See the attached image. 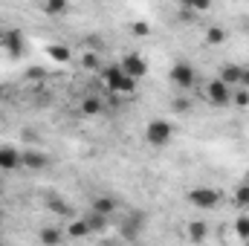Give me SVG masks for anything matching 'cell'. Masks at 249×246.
<instances>
[{"label":"cell","mask_w":249,"mask_h":246,"mask_svg":"<svg viewBox=\"0 0 249 246\" xmlns=\"http://www.w3.org/2000/svg\"><path fill=\"white\" fill-rule=\"evenodd\" d=\"M102 78H105L107 90H113V93H136V81L124 75V70L119 67V64L102 67Z\"/></svg>","instance_id":"obj_1"},{"label":"cell","mask_w":249,"mask_h":246,"mask_svg":"<svg viewBox=\"0 0 249 246\" xmlns=\"http://www.w3.org/2000/svg\"><path fill=\"white\" fill-rule=\"evenodd\" d=\"M174 139V124L168 119H151L145 127V142L154 145V148H165L168 142Z\"/></svg>","instance_id":"obj_2"},{"label":"cell","mask_w":249,"mask_h":246,"mask_svg":"<svg viewBox=\"0 0 249 246\" xmlns=\"http://www.w3.org/2000/svg\"><path fill=\"white\" fill-rule=\"evenodd\" d=\"M220 200H223L220 188H212V185H197V188L188 191V203L194 209H214Z\"/></svg>","instance_id":"obj_3"},{"label":"cell","mask_w":249,"mask_h":246,"mask_svg":"<svg viewBox=\"0 0 249 246\" xmlns=\"http://www.w3.org/2000/svg\"><path fill=\"white\" fill-rule=\"evenodd\" d=\"M206 99H209V105H214V107H226V105H232V87L223 84L220 78H212V81L206 84Z\"/></svg>","instance_id":"obj_4"},{"label":"cell","mask_w":249,"mask_h":246,"mask_svg":"<svg viewBox=\"0 0 249 246\" xmlns=\"http://www.w3.org/2000/svg\"><path fill=\"white\" fill-rule=\"evenodd\" d=\"M168 78H171V84H177L180 90H191V87L197 84V70H194L191 64L180 61V64H174V67H171Z\"/></svg>","instance_id":"obj_5"},{"label":"cell","mask_w":249,"mask_h":246,"mask_svg":"<svg viewBox=\"0 0 249 246\" xmlns=\"http://www.w3.org/2000/svg\"><path fill=\"white\" fill-rule=\"evenodd\" d=\"M119 67L124 70V75H127V78H133V81H139V78H145V75H148V61H145L139 53H127L122 61H119Z\"/></svg>","instance_id":"obj_6"},{"label":"cell","mask_w":249,"mask_h":246,"mask_svg":"<svg viewBox=\"0 0 249 246\" xmlns=\"http://www.w3.org/2000/svg\"><path fill=\"white\" fill-rule=\"evenodd\" d=\"M142 226H145V214L142 211H130L127 214V220H122V238L124 241H136L139 238V232H142Z\"/></svg>","instance_id":"obj_7"},{"label":"cell","mask_w":249,"mask_h":246,"mask_svg":"<svg viewBox=\"0 0 249 246\" xmlns=\"http://www.w3.org/2000/svg\"><path fill=\"white\" fill-rule=\"evenodd\" d=\"M3 47H6V53H9L12 58H20V55L26 53V41H23V35H20L18 29L3 32Z\"/></svg>","instance_id":"obj_8"},{"label":"cell","mask_w":249,"mask_h":246,"mask_svg":"<svg viewBox=\"0 0 249 246\" xmlns=\"http://www.w3.org/2000/svg\"><path fill=\"white\" fill-rule=\"evenodd\" d=\"M23 165V154L12 145H0V171H15Z\"/></svg>","instance_id":"obj_9"},{"label":"cell","mask_w":249,"mask_h":246,"mask_svg":"<svg viewBox=\"0 0 249 246\" xmlns=\"http://www.w3.org/2000/svg\"><path fill=\"white\" fill-rule=\"evenodd\" d=\"M241 72H244L241 64H223V67H220V81L229 84V87H232V84H241Z\"/></svg>","instance_id":"obj_10"},{"label":"cell","mask_w":249,"mask_h":246,"mask_svg":"<svg viewBox=\"0 0 249 246\" xmlns=\"http://www.w3.org/2000/svg\"><path fill=\"white\" fill-rule=\"evenodd\" d=\"M47 162H50V157H47V154H41V151H26V154H23V165H26V168H32V171L47 168Z\"/></svg>","instance_id":"obj_11"},{"label":"cell","mask_w":249,"mask_h":246,"mask_svg":"<svg viewBox=\"0 0 249 246\" xmlns=\"http://www.w3.org/2000/svg\"><path fill=\"white\" fill-rule=\"evenodd\" d=\"M90 211H96V214H102V217H110V214L116 211V200H110V197H96L93 206H90Z\"/></svg>","instance_id":"obj_12"},{"label":"cell","mask_w":249,"mask_h":246,"mask_svg":"<svg viewBox=\"0 0 249 246\" xmlns=\"http://www.w3.org/2000/svg\"><path fill=\"white\" fill-rule=\"evenodd\" d=\"M38 238H41V244L44 246H58L64 241V232L61 229H55V226H44V229L38 232Z\"/></svg>","instance_id":"obj_13"},{"label":"cell","mask_w":249,"mask_h":246,"mask_svg":"<svg viewBox=\"0 0 249 246\" xmlns=\"http://www.w3.org/2000/svg\"><path fill=\"white\" fill-rule=\"evenodd\" d=\"M186 229H188V241H194V244H203L206 235H209V226H206L203 220H191Z\"/></svg>","instance_id":"obj_14"},{"label":"cell","mask_w":249,"mask_h":246,"mask_svg":"<svg viewBox=\"0 0 249 246\" xmlns=\"http://www.w3.org/2000/svg\"><path fill=\"white\" fill-rule=\"evenodd\" d=\"M81 116H99L102 113V99L99 96H87V99H81Z\"/></svg>","instance_id":"obj_15"},{"label":"cell","mask_w":249,"mask_h":246,"mask_svg":"<svg viewBox=\"0 0 249 246\" xmlns=\"http://www.w3.org/2000/svg\"><path fill=\"white\" fill-rule=\"evenodd\" d=\"M47 55H50L53 61H58V64H67L70 58H72L70 47H64V44H53V47H47Z\"/></svg>","instance_id":"obj_16"},{"label":"cell","mask_w":249,"mask_h":246,"mask_svg":"<svg viewBox=\"0 0 249 246\" xmlns=\"http://www.w3.org/2000/svg\"><path fill=\"white\" fill-rule=\"evenodd\" d=\"M84 220H87L90 235H99V232H105V229H107V217H102V214H96V211H90Z\"/></svg>","instance_id":"obj_17"},{"label":"cell","mask_w":249,"mask_h":246,"mask_svg":"<svg viewBox=\"0 0 249 246\" xmlns=\"http://www.w3.org/2000/svg\"><path fill=\"white\" fill-rule=\"evenodd\" d=\"M67 235H70V238H75V241H78V238H87V235H90V229H87V220H84V217L72 220V223L67 226Z\"/></svg>","instance_id":"obj_18"},{"label":"cell","mask_w":249,"mask_h":246,"mask_svg":"<svg viewBox=\"0 0 249 246\" xmlns=\"http://www.w3.org/2000/svg\"><path fill=\"white\" fill-rule=\"evenodd\" d=\"M223 41H226V32H223L220 26H209V29H206V44H209V47H220Z\"/></svg>","instance_id":"obj_19"},{"label":"cell","mask_w":249,"mask_h":246,"mask_svg":"<svg viewBox=\"0 0 249 246\" xmlns=\"http://www.w3.org/2000/svg\"><path fill=\"white\" fill-rule=\"evenodd\" d=\"M235 235H238L241 241H249V217L247 214H241V217L235 220Z\"/></svg>","instance_id":"obj_20"},{"label":"cell","mask_w":249,"mask_h":246,"mask_svg":"<svg viewBox=\"0 0 249 246\" xmlns=\"http://www.w3.org/2000/svg\"><path fill=\"white\" fill-rule=\"evenodd\" d=\"M235 203H238L241 209H247L249 206V180L238 185V191H235Z\"/></svg>","instance_id":"obj_21"},{"label":"cell","mask_w":249,"mask_h":246,"mask_svg":"<svg viewBox=\"0 0 249 246\" xmlns=\"http://www.w3.org/2000/svg\"><path fill=\"white\" fill-rule=\"evenodd\" d=\"M232 105H238V107H249V90H235L232 93Z\"/></svg>","instance_id":"obj_22"},{"label":"cell","mask_w":249,"mask_h":246,"mask_svg":"<svg viewBox=\"0 0 249 246\" xmlns=\"http://www.w3.org/2000/svg\"><path fill=\"white\" fill-rule=\"evenodd\" d=\"M64 9H67V3H64V0H55V3H44V12H47V15H61Z\"/></svg>","instance_id":"obj_23"},{"label":"cell","mask_w":249,"mask_h":246,"mask_svg":"<svg viewBox=\"0 0 249 246\" xmlns=\"http://www.w3.org/2000/svg\"><path fill=\"white\" fill-rule=\"evenodd\" d=\"M130 29H133V35H136V38H148V35H151V26H148V23H142V20H136Z\"/></svg>","instance_id":"obj_24"},{"label":"cell","mask_w":249,"mask_h":246,"mask_svg":"<svg viewBox=\"0 0 249 246\" xmlns=\"http://www.w3.org/2000/svg\"><path fill=\"white\" fill-rule=\"evenodd\" d=\"M81 64H84L87 70H102V61H99V55H93V53H87V55L81 58Z\"/></svg>","instance_id":"obj_25"},{"label":"cell","mask_w":249,"mask_h":246,"mask_svg":"<svg viewBox=\"0 0 249 246\" xmlns=\"http://www.w3.org/2000/svg\"><path fill=\"white\" fill-rule=\"evenodd\" d=\"M188 107H191V105H188V99H183V96L171 102V110H174V113H186Z\"/></svg>","instance_id":"obj_26"},{"label":"cell","mask_w":249,"mask_h":246,"mask_svg":"<svg viewBox=\"0 0 249 246\" xmlns=\"http://www.w3.org/2000/svg\"><path fill=\"white\" fill-rule=\"evenodd\" d=\"M53 211H58V214H70V206H67L64 200H53Z\"/></svg>","instance_id":"obj_27"},{"label":"cell","mask_w":249,"mask_h":246,"mask_svg":"<svg viewBox=\"0 0 249 246\" xmlns=\"http://www.w3.org/2000/svg\"><path fill=\"white\" fill-rule=\"evenodd\" d=\"M241 90H249V67H244V72H241V84H238Z\"/></svg>","instance_id":"obj_28"},{"label":"cell","mask_w":249,"mask_h":246,"mask_svg":"<svg viewBox=\"0 0 249 246\" xmlns=\"http://www.w3.org/2000/svg\"><path fill=\"white\" fill-rule=\"evenodd\" d=\"M26 75H29V78H41V75H44V70H41V67H35V70H29Z\"/></svg>","instance_id":"obj_29"},{"label":"cell","mask_w":249,"mask_h":246,"mask_svg":"<svg viewBox=\"0 0 249 246\" xmlns=\"http://www.w3.org/2000/svg\"><path fill=\"white\" fill-rule=\"evenodd\" d=\"M247 209H249V206H247Z\"/></svg>","instance_id":"obj_30"}]
</instances>
